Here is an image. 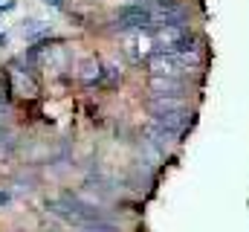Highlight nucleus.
I'll return each mask as SVG.
<instances>
[{
    "label": "nucleus",
    "instance_id": "f257e3e1",
    "mask_svg": "<svg viewBox=\"0 0 249 232\" xmlns=\"http://www.w3.org/2000/svg\"><path fill=\"white\" fill-rule=\"evenodd\" d=\"M180 90H183V81H177V78H162V76L151 78V93L157 99H174Z\"/></svg>",
    "mask_w": 249,
    "mask_h": 232
},
{
    "label": "nucleus",
    "instance_id": "f03ea898",
    "mask_svg": "<svg viewBox=\"0 0 249 232\" xmlns=\"http://www.w3.org/2000/svg\"><path fill=\"white\" fill-rule=\"evenodd\" d=\"M9 200H12V192H9V189H6V192H3V189H0V206H6V203H9Z\"/></svg>",
    "mask_w": 249,
    "mask_h": 232
},
{
    "label": "nucleus",
    "instance_id": "7ed1b4c3",
    "mask_svg": "<svg viewBox=\"0 0 249 232\" xmlns=\"http://www.w3.org/2000/svg\"><path fill=\"white\" fill-rule=\"evenodd\" d=\"M6 44H9V35H6V32H0V50H3Z\"/></svg>",
    "mask_w": 249,
    "mask_h": 232
},
{
    "label": "nucleus",
    "instance_id": "20e7f679",
    "mask_svg": "<svg viewBox=\"0 0 249 232\" xmlns=\"http://www.w3.org/2000/svg\"><path fill=\"white\" fill-rule=\"evenodd\" d=\"M47 6H61V0H44Z\"/></svg>",
    "mask_w": 249,
    "mask_h": 232
}]
</instances>
